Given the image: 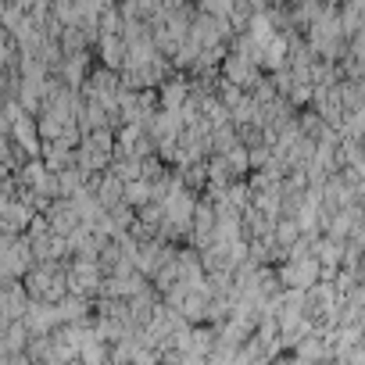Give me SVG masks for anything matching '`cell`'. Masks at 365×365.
<instances>
[{"mask_svg":"<svg viewBox=\"0 0 365 365\" xmlns=\"http://www.w3.org/2000/svg\"><path fill=\"white\" fill-rule=\"evenodd\" d=\"M122 201V179L115 175V172H108L101 182H97V205L108 212V208H115Z\"/></svg>","mask_w":365,"mask_h":365,"instance_id":"1","label":"cell"},{"mask_svg":"<svg viewBox=\"0 0 365 365\" xmlns=\"http://www.w3.org/2000/svg\"><path fill=\"white\" fill-rule=\"evenodd\" d=\"M158 97H161V104H165V108L179 111V104L190 97V83H187V79H172V83H165V86H161V93H158Z\"/></svg>","mask_w":365,"mask_h":365,"instance_id":"2","label":"cell"}]
</instances>
